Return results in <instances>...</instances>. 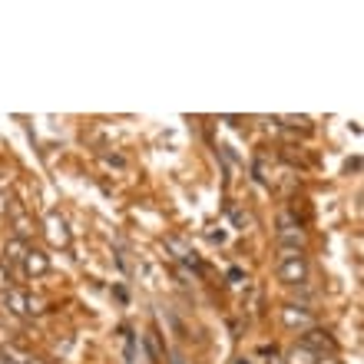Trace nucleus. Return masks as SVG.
<instances>
[{
  "instance_id": "7",
  "label": "nucleus",
  "mask_w": 364,
  "mask_h": 364,
  "mask_svg": "<svg viewBox=\"0 0 364 364\" xmlns=\"http://www.w3.org/2000/svg\"><path fill=\"white\" fill-rule=\"evenodd\" d=\"M27 249H30L27 242L10 239L7 245H4V255H7V259H4V262H7V265H20V262H23V255H27Z\"/></svg>"
},
{
  "instance_id": "10",
  "label": "nucleus",
  "mask_w": 364,
  "mask_h": 364,
  "mask_svg": "<svg viewBox=\"0 0 364 364\" xmlns=\"http://www.w3.org/2000/svg\"><path fill=\"white\" fill-rule=\"evenodd\" d=\"M0 288H4V291L10 288V265L7 262H0Z\"/></svg>"
},
{
  "instance_id": "3",
  "label": "nucleus",
  "mask_w": 364,
  "mask_h": 364,
  "mask_svg": "<svg viewBox=\"0 0 364 364\" xmlns=\"http://www.w3.org/2000/svg\"><path fill=\"white\" fill-rule=\"evenodd\" d=\"M4 305H7L10 315H17V318L37 315V308H33L30 295H27V291H17V288H7V291H4Z\"/></svg>"
},
{
  "instance_id": "9",
  "label": "nucleus",
  "mask_w": 364,
  "mask_h": 364,
  "mask_svg": "<svg viewBox=\"0 0 364 364\" xmlns=\"http://www.w3.org/2000/svg\"><path fill=\"white\" fill-rule=\"evenodd\" d=\"M285 361L288 364H318V355H311V351H308V348H291V351H288L285 355Z\"/></svg>"
},
{
  "instance_id": "2",
  "label": "nucleus",
  "mask_w": 364,
  "mask_h": 364,
  "mask_svg": "<svg viewBox=\"0 0 364 364\" xmlns=\"http://www.w3.org/2000/svg\"><path fill=\"white\" fill-rule=\"evenodd\" d=\"M301 348H308V351L318 355V358H325V351L328 355H335L338 351V341L328 335V331H321V328H308L305 338H301Z\"/></svg>"
},
{
  "instance_id": "5",
  "label": "nucleus",
  "mask_w": 364,
  "mask_h": 364,
  "mask_svg": "<svg viewBox=\"0 0 364 364\" xmlns=\"http://www.w3.org/2000/svg\"><path fill=\"white\" fill-rule=\"evenodd\" d=\"M10 222H14V239H20V242H27L30 235H33V225H30V219H27V212L20 209L17 202H10Z\"/></svg>"
},
{
  "instance_id": "6",
  "label": "nucleus",
  "mask_w": 364,
  "mask_h": 364,
  "mask_svg": "<svg viewBox=\"0 0 364 364\" xmlns=\"http://www.w3.org/2000/svg\"><path fill=\"white\" fill-rule=\"evenodd\" d=\"M282 318H285V325L288 328H311V315H308L305 308H301V311H298L295 305H288V308H282Z\"/></svg>"
},
{
  "instance_id": "1",
  "label": "nucleus",
  "mask_w": 364,
  "mask_h": 364,
  "mask_svg": "<svg viewBox=\"0 0 364 364\" xmlns=\"http://www.w3.org/2000/svg\"><path fill=\"white\" fill-rule=\"evenodd\" d=\"M278 278L285 285H305L308 282V259L301 249H285L278 259Z\"/></svg>"
},
{
  "instance_id": "4",
  "label": "nucleus",
  "mask_w": 364,
  "mask_h": 364,
  "mask_svg": "<svg viewBox=\"0 0 364 364\" xmlns=\"http://www.w3.org/2000/svg\"><path fill=\"white\" fill-rule=\"evenodd\" d=\"M23 272L27 275H33V278H40V275H47L50 272V259L43 255V252H37V249H27V255H23Z\"/></svg>"
},
{
  "instance_id": "8",
  "label": "nucleus",
  "mask_w": 364,
  "mask_h": 364,
  "mask_svg": "<svg viewBox=\"0 0 364 364\" xmlns=\"http://www.w3.org/2000/svg\"><path fill=\"white\" fill-rule=\"evenodd\" d=\"M50 239L57 242V245H70V232H67V222L60 219V215H50Z\"/></svg>"
}]
</instances>
